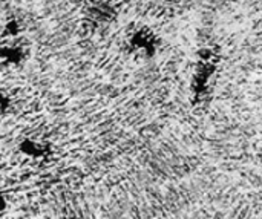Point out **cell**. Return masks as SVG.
I'll return each instance as SVG.
<instances>
[{
    "instance_id": "6da1fadb",
    "label": "cell",
    "mask_w": 262,
    "mask_h": 219,
    "mask_svg": "<svg viewBox=\"0 0 262 219\" xmlns=\"http://www.w3.org/2000/svg\"><path fill=\"white\" fill-rule=\"evenodd\" d=\"M220 63V54L215 46H204L198 52L196 58V68L192 77V94L196 100H204L210 89H212V80L218 71Z\"/></svg>"
},
{
    "instance_id": "7a4b0ae2",
    "label": "cell",
    "mask_w": 262,
    "mask_h": 219,
    "mask_svg": "<svg viewBox=\"0 0 262 219\" xmlns=\"http://www.w3.org/2000/svg\"><path fill=\"white\" fill-rule=\"evenodd\" d=\"M81 14L86 26L101 29L117 20L118 9L111 0H88L83 6Z\"/></svg>"
},
{
    "instance_id": "3957f363",
    "label": "cell",
    "mask_w": 262,
    "mask_h": 219,
    "mask_svg": "<svg viewBox=\"0 0 262 219\" xmlns=\"http://www.w3.org/2000/svg\"><path fill=\"white\" fill-rule=\"evenodd\" d=\"M127 46L135 55L152 58L160 48V37L149 26H140L129 35Z\"/></svg>"
},
{
    "instance_id": "277c9868",
    "label": "cell",
    "mask_w": 262,
    "mask_h": 219,
    "mask_svg": "<svg viewBox=\"0 0 262 219\" xmlns=\"http://www.w3.org/2000/svg\"><path fill=\"white\" fill-rule=\"evenodd\" d=\"M0 60L6 64H18L25 60V52L18 46L6 45L0 48Z\"/></svg>"
},
{
    "instance_id": "5b68a950",
    "label": "cell",
    "mask_w": 262,
    "mask_h": 219,
    "mask_svg": "<svg viewBox=\"0 0 262 219\" xmlns=\"http://www.w3.org/2000/svg\"><path fill=\"white\" fill-rule=\"evenodd\" d=\"M20 150L28 155V157H32V158H41L48 154L49 147L48 144H43L40 141H35V140H26L20 144Z\"/></svg>"
},
{
    "instance_id": "8992f818",
    "label": "cell",
    "mask_w": 262,
    "mask_h": 219,
    "mask_svg": "<svg viewBox=\"0 0 262 219\" xmlns=\"http://www.w3.org/2000/svg\"><path fill=\"white\" fill-rule=\"evenodd\" d=\"M20 32H21V25H20V21L15 20V18L8 20V21L5 23V26H3V34H5L6 37H17Z\"/></svg>"
},
{
    "instance_id": "52a82bcc",
    "label": "cell",
    "mask_w": 262,
    "mask_h": 219,
    "mask_svg": "<svg viewBox=\"0 0 262 219\" xmlns=\"http://www.w3.org/2000/svg\"><path fill=\"white\" fill-rule=\"evenodd\" d=\"M6 106H8V98H6L5 95H2V94H0V112H2V111H5V109H6Z\"/></svg>"
},
{
    "instance_id": "ba28073f",
    "label": "cell",
    "mask_w": 262,
    "mask_h": 219,
    "mask_svg": "<svg viewBox=\"0 0 262 219\" xmlns=\"http://www.w3.org/2000/svg\"><path fill=\"white\" fill-rule=\"evenodd\" d=\"M6 209V203H5V200H3V196H0V213L3 212Z\"/></svg>"
},
{
    "instance_id": "9c48e42d",
    "label": "cell",
    "mask_w": 262,
    "mask_h": 219,
    "mask_svg": "<svg viewBox=\"0 0 262 219\" xmlns=\"http://www.w3.org/2000/svg\"><path fill=\"white\" fill-rule=\"evenodd\" d=\"M161 2H164V3H177L180 0H161Z\"/></svg>"
}]
</instances>
